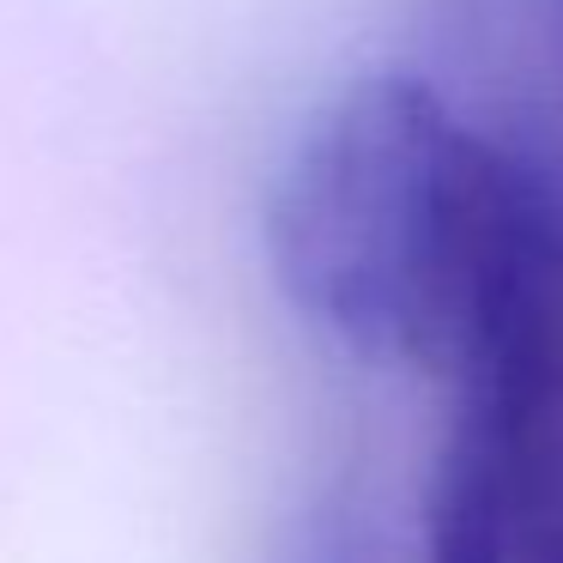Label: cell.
<instances>
[{
    "label": "cell",
    "mask_w": 563,
    "mask_h": 563,
    "mask_svg": "<svg viewBox=\"0 0 563 563\" xmlns=\"http://www.w3.org/2000/svg\"><path fill=\"white\" fill-rule=\"evenodd\" d=\"M424 563H563V224L521 255L454 364Z\"/></svg>",
    "instance_id": "2"
},
{
    "label": "cell",
    "mask_w": 563,
    "mask_h": 563,
    "mask_svg": "<svg viewBox=\"0 0 563 563\" xmlns=\"http://www.w3.org/2000/svg\"><path fill=\"white\" fill-rule=\"evenodd\" d=\"M558 219L533 176L412 74L345 86L267 200L279 291L369 364L454 376L478 321Z\"/></svg>",
    "instance_id": "1"
}]
</instances>
